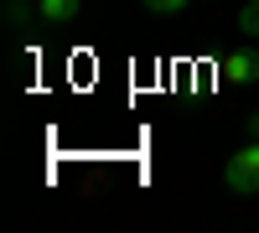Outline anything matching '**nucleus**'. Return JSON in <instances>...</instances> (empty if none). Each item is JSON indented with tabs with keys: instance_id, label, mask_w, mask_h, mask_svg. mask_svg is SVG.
I'll return each mask as SVG.
<instances>
[{
	"instance_id": "nucleus-6",
	"label": "nucleus",
	"mask_w": 259,
	"mask_h": 233,
	"mask_svg": "<svg viewBox=\"0 0 259 233\" xmlns=\"http://www.w3.org/2000/svg\"><path fill=\"white\" fill-rule=\"evenodd\" d=\"M6 21H11V26H26V21H31V6H26V0H11V6H6Z\"/></svg>"
},
{
	"instance_id": "nucleus-2",
	"label": "nucleus",
	"mask_w": 259,
	"mask_h": 233,
	"mask_svg": "<svg viewBox=\"0 0 259 233\" xmlns=\"http://www.w3.org/2000/svg\"><path fill=\"white\" fill-rule=\"evenodd\" d=\"M218 73L223 83H239V88H249V83H259V52L254 47H233L218 57Z\"/></svg>"
},
{
	"instance_id": "nucleus-4",
	"label": "nucleus",
	"mask_w": 259,
	"mask_h": 233,
	"mask_svg": "<svg viewBox=\"0 0 259 233\" xmlns=\"http://www.w3.org/2000/svg\"><path fill=\"white\" fill-rule=\"evenodd\" d=\"M239 31H249V36H259V0H249V6L239 11Z\"/></svg>"
},
{
	"instance_id": "nucleus-1",
	"label": "nucleus",
	"mask_w": 259,
	"mask_h": 233,
	"mask_svg": "<svg viewBox=\"0 0 259 233\" xmlns=\"http://www.w3.org/2000/svg\"><path fill=\"white\" fill-rule=\"evenodd\" d=\"M223 181H228V192H259V140L239 145V151L228 156Z\"/></svg>"
},
{
	"instance_id": "nucleus-3",
	"label": "nucleus",
	"mask_w": 259,
	"mask_h": 233,
	"mask_svg": "<svg viewBox=\"0 0 259 233\" xmlns=\"http://www.w3.org/2000/svg\"><path fill=\"white\" fill-rule=\"evenodd\" d=\"M83 11V0H36L41 26H73V16Z\"/></svg>"
},
{
	"instance_id": "nucleus-7",
	"label": "nucleus",
	"mask_w": 259,
	"mask_h": 233,
	"mask_svg": "<svg viewBox=\"0 0 259 233\" xmlns=\"http://www.w3.org/2000/svg\"><path fill=\"white\" fill-rule=\"evenodd\" d=\"M244 130H249V140H259V109H254V114L244 119Z\"/></svg>"
},
{
	"instance_id": "nucleus-5",
	"label": "nucleus",
	"mask_w": 259,
	"mask_h": 233,
	"mask_svg": "<svg viewBox=\"0 0 259 233\" xmlns=\"http://www.w3.org/2000/svg\"><path fill=\"white\" fill-rule=\"evenodd\" d=\"M145 11H156V16H177V11H187L192 0H140Z\"/></svg>"
}]
</instances>
